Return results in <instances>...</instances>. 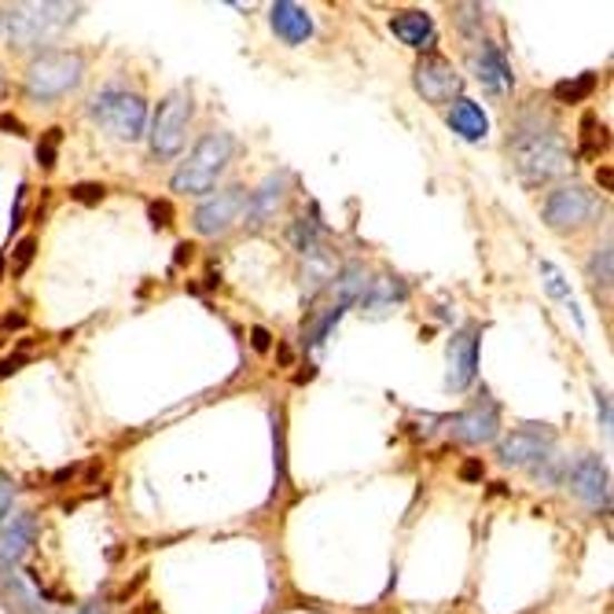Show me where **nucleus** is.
<instances>
[{
	"mask_svg": "<svg viewBox=\"0 0 614 614\" xmlns=\"http://www.w3.org/2000/svg\"><path fill=\"white\" fill-rule=\"evenodd\" d=\"M508 148L515 170H519L526 185H545V180H556L571 170V151L552 122L541 126L534 118H523L515 137L508 140Z\"/></svg>",
	"mask_w": 614,
	"mask_h": 614,
	"instance_id": "obj_1",
	"label": "nucleus"
},
{
	"mask_svg": "<svg viewBox=\"0 0 614 614\" xmlns=\"http://www.w3.org/2000/svg\"><path fill=\"white\" fill-rule=\"evenodd\" d=\"M232 137L221 129L207 132L196 148L188 151V159L177 166L174 174V191H180V196H202V191H210L214 185H218V177L225 174V166L232 162Z\"/></svg>",
	"mask_w": 614,
	"mask_h": 614,
	"instance_id": "obj_2",
	"label": "nucleus"
},
{
	"mask_svg": "<svg viewBox=\"0 0 614 614\" xmlns=\"http://www.w3.org/2000/svg\"><path fill=\"white\" fill-rule=\"evenodd\" d=\"M78 16V4H16L8 11L4 30L11 44L19 48H33V44H48L59 30L70 27V19Z\"/></svg>",
	"mask_w": 614,
	"mask_h": 614,
	"instance_id": "obj_3",
	"label": "nucleus"
},
{
	"mask_svg": "<svg viewBox=\"0 0 614 614\" xmlns=\"http://www.w3.org/2000/svg\"><path fill=\"white\" fill-rule=\"evenodd\" d=\"M81 75H86V59L78 52H44L27 67V96L41 103L59 100L81 86Z\"/></svg>",
	"mask_w": 614,
	"mask_h": 614,
	"instance_id": "obj_4",
	"label": "nucleus"
},
{
	"mask_svg": "<svg viewBox=\"0 0 614 614\" xmlns=\"http://www.w3.org/2000/svg\"><path fill=\"white\" fill-rule=\"evenodd\" d=\"M89 111L103 129H111L118 140H129V143L140 140L143 126H148V103H143L137 92H126V89L96 92Z\"/></svg>",
	"mask_w": 614,
	"mask_h": 614,
	"instance_id": "obj_5",
	"label": "nucleus"
},
{
	"mask_svg": "<svg viewBox=\"0 0 614 614\" xmlns=\"http://www.w3.org/2000/svg\"><path fill=\"white\" fill-rule=\"evenodd\" d=\"M191 118V96L188 92H170L159 103V111L151 118V155L155 159H174L185 148V132Z\"/></svg>",
	"mask_w": 614,
	"mask_h": 614,
	"instance_id": "obj_6",
	"label": "nucleus"
},
{
	"mask_svg": "<svg viewBox=\"0 0 614 614\" xmlns=\"http://www.w3.org/2000/svg\"><path fill=\"white\" fill-rule=\"evenodd\" d=\"M545 225L556 232H574V228L588 225L600 214V199L582 185H563L556 191H548L545 199Z\"/></svg>",
	"mask_w": 614,
	"mask_h": 614,
	"instance_id": "obj_7",
	"label": "nucleus"
},
{
	"mask_svg": "<svg viewBox=\"0 0 614 614\" xmlns=\"http://www.w3.org/2000/svg\"><path fill=\"white\" fill-rule=\"evenodd\" d=\"M247 188H221V191H214L210 199H202L199 207H196V232L199 236H225L228 228H236L239 221L247 218Z\"/></svg>",
	"mask_w": 614,
	"mask_h": 614,
	"instance_id": "obj_8",
	"label": "nucleus"
},
{
	"mask_svg": "<svg viewBox=\"0 0 614 614\" xmlns=\"http://www.w3.org/2000/svg\"><path fill=\"white\" fill-rule=\"evenodd\" d=\"M413 86L427 103H453V100H460L464 78H460V70L449 63V59L424 56L413 70Z\"/></svg>",
	"mask_w": 614,
	"mask_h": 614,
	"instance_id": "obj_9",
	"label": "nucleus"
},
{
	"mask_svg": "<svg viewBox=\"0 0 614 614\" xmlns=\"http://www.w3.org/2000/svg\"><path fill=\"white\" fill-rule=\"evenodd\" d=\"M552 445H556V430L545 424H526L501 442L497 456H501V464H508V467H534L537 460H545L552 453Z\"/></svg>",
	"mask_w": 614,
	"mask_h": 614,
	"instance_id": "obj_10",
	"label": "nucleus"
},
{
	"mask_svg": "<svg viewBox=\"0 0 614 614\" xmlns=\"http://www.w3.org/2000/svg\"><path fill=\"white\" fill-rule=\"evenodd\" d=\"M567 483L577 501H585L588 508H607L611 504V475L600 456L582 453L577 460L567 467Z\"/></svg>",
	"mask_w": 614,
	"mask_h": 614,
	"instance_id": "obj_11",
	"label": "nucleus"
},
{
	"mask_svg": "<svg viewBox=\"0 0 614 614\" xmlns=\"http://www.w3.org/2000/svg\"><path fill=\"white\" fill-rule=\"evenodd\" d=\"M497 430H501V408L493 397H483V402H475L472 408H464V413L453 419V438L464 445L493 442Z\"/></svg>",
	"mask_w": 614,
	"mask_h": 614,
	"instance_id": "obj_12",
	"label": "nucleus"
},
{
	"mask_svg": "<svg viewBox=\"0 0 614 614\" xmlns=\"http://www.w3.org/2000/svg\"><path fill=\"white\" fill-rule=\"evenodd\" d=\"M475 372H478V328H464L449 339V376H445V387L467 390L475 383Z\"/></svg>",
	"mask_w": 614,
	"mask_h": 614,
	"instance_id": "obj_13",
	"label": "nucleus"
},
{
	"mask_svg": "<svg viewBox=\"0 0 614 614\" xmlns=\"http://www.w3.org/2000/svg\"><path fill=\"white\" fill-rule=\"evenodd\" d=\"M408 303V284L394 273H379L376 280H368L365 295H360V313L368 317H387L397 306Z\"/></svg>",
	"mask_w": 614,
	"mask_h": 614,
	"instance_id": "obj_14",
	"label": "nucleus"
},
{
	"mask_svg": "<svg viewBox=\"0 0 614 614\" xmlns=\"http://www.w3.org/2000/svg\"><path fill=\"white\" fill-rule=\"evenodd\" d=\"M33 537H38V519H33L30 512L11 515L4 529H0V567H11V563H19L27 556Z\"/></svg>",
	"mask_w": 614,
	"mask_h": 614,
	"instance_id": "obj_15",
	"label": "nucleus"
},
{
	"mask_svg": "<svg viewBox=\"0 0 614 614\" xmlns=\"http://www.w3.org/2000/svg\"><path fill=\"white\" fill-rule=\"evenodd\" d=\"M472 70H475V78L483 81L486 92H493V96L512 92V67H508V59H504V52L497 44L478 48V52L472 56Z\"/></svg>",
	"mask_w": 614,
	"mask_h": 614,
	"instance_id": "obj_16",
	"label": "nucleus"
},
{
	"mask_svg": "<svg viewBox=\"0 0 614 614\" xmlns=\"http://www.w3.org/2000/svg\"><path fill=\"white\" fill-rule=\"evenodd\" d=\"M269 19H273V30L280 33L287 44H306L313 38L309 11L303 4H295V0H276L273 11H269Z\"/></svg>",
	"mask_w": 614,
	"mask_h": 614,
	"instance_id": "obj_17",
	"label": "nucleus"
},
{
	"mask_svg": "<svg viewBox=\"0 0 614 614\" xmlns=\"http://www.w3.org/2000/svg\"><path fill=\"white\" fill-rule=\"evenodd\" d=\"M390 30H394V38L402 41V44H408V48H430L435 44V19L427 16V11H402V16H394L390 19Z\"/></svg>",
	"mask_w": 614,
	"mask_h": 614,
	"instance_id": "obj_18",
	"label": "nucleus"
},
{
	"mask_svg": "<svg viewBox=\"0 0 614 614\" xmlns=\"http://www.w3.org/2000/svg\"><path fill=\"white\" fill-rule=\"evenodd\" d=\"M284 196H287V177H284V174L265 177L261 188L250 191V199H247V218L255 221V225H261L265 218H273V214L284 207Z\"/></svg>",
	"mask_w": 614,
	"mask_h": 614,
	"instance_id": "obj_19",
	"label": "nucleus"
},
{
	"mask_svg": "<svg viewBox=\"0 0 614 614\" xmlns=\"http://www.w3.org/2000/svg\"><path fill=\"white\" fill-rule=\"evenodd\" d=\"M449 126H453V132H460L464 140H483L489 132V118L475 100H464L460 96V100L449 107Z\"/></svg>",
	"mask_w": 614,
	"mask_h": 614,
	"instance_id": "obj_20",
	"label": "nucleus"
},
{
	"mask_svg": "<svg viewBox=\"0 0 614 614\" xmlns=\"http://www.w3.org/2000/svg\"><path fill=\"white\" fill-rule=\"evenodd\" d=\"M365 287H368V273H365V265L360 261H350V265H343V273L331 280V291H335V306H354L360 303V295H365Z\"/></svg>",
	"mask_w": 614,
	"mask_h": 614,
	"instance_id": "obj_21",
	"label": "nucleus"
},
{
	"mask_svg": "<svg viewBox=\"0 0 614 614\" xmlns=\"http://www.w3.org/2000/svg\"><path fill=\"white\" fill-rule=\"evenodd\" d=\"M588 280H593L596 287H611L614 280V255H611V239H604L596 250H593V258H588Z\"/></svg>",
	"mask_w": 614,
	"mask_h": 614,
	"instance_id": "obj_22",
	"label": "nucleus"
},
{
	"mask_svg": "<svg viewBox=\"0 0 614 614\" xmlns=\"http://www.w3.org/2000/svg\"><path fill=\"white\" fill-rule=\"evenodd\" d=\"M303 280L306 284V295H317L324 284H331L335 280V269H331V261L324 258V250H317V255H309L306 258V273H303Z\"/></svg>",
	"mask_w": 614,
	"mask_h": 614,
	"instance_id": "obj_23",
	"label": "nucleus"
},
{
	"mask_svg": "<svg viewBox=\"0 0 614 614\" xmlns=\"http://www.w3.org/2000/svg\"><path fill=\"white\" fill-rule=\"evenodd\" d=\"M541 276H545L548 295H552V298H559V303H567V306H571V313H574V320L582 324V313H577L571 287H567V280H563V273L556 269V265H552V261H541Z\"/></svg>",
	"mask_w": 614,
	"mask_h": 614,
	"instance_id": "obj_24",
	"label": "nucleus"
},
{
	"mask_svg": "<svg viewBox=\"0 0 614 614\" xmlns=\"http://www.w3.org/2000/svg\"><path fill=\"white\" fill-rule=\"evenodd\" d=\"M593 89H596V75H582L574 81H559V86L552 89V96H556L559 103H582L593 96Z\"/></svg>",
	"mask_w": 614,
	"mask_h": 614,
	"instance_id": "obj_25",
	"label": "nucleus"
},
{
	"mask_svg": "<svg viewBox=\"0 0 614 614\" xmlns=\"http://www.w3.org/2000/svg\"><path fill=\"white\" fill-rule=\"evenodd\" d=\"M291 244L303 250V255L309 258V255H317L320 250V225L313 221V218H298L295 225H291Z\"/></svg>",
	"mask_w": 614,
	"mask_h": 614,
	"instance_id": "obj_26",
	"label": "nucleus"
},
{
	"mask_svg": "<svg viewBox=\"0 0 614 614\" xmlns=\"http://www.w3.org/2000/svg\"><path fill=\"white\" fill-rule=\"evenodd\" d=\"M343 306H331V309H324L320 313V317L317 320H313L309 324V331H306V339H309V346H320L324 339H328V335H331V328H335V324H339L343 320Z\"/></svg>",
	"mask_w": 614,
	"mask_h": 614,
	"instance_id": "obj_27",
	"label": "nucleus"
},
{
	"mask_svg": "<svg viewBox=\"0 0 614 614\" xmlns=\"http://www.w3.org/2000/svg\"><path fill=\"white\" fill-rule=\"evenodd\" d=\"M529 472H534L541 483H559V478L567 475V464H563L556 453H548L545 460H537L534 467H529Z\"/></svg>",
	"mask_w": 614,
	"mask_h": 614,
	"instance_id": "obj_28",
	"label": "nucleus"
},
{
	"mask_svg": "<svg viewBox=\"0 0 614 614\" xmlns=\"http://www.w3.org/2000/svg\"><path fill=\"white\" fill-rule=\"evenodd\" d=\"M582 129H585V143H582V151L588 155V159H593V155H600V148H604V143H607L604 126L596 129V118H585Z\"/></svg>",
	"mask_w": 614,
	"mask_h": 614,
	"instance_id": "obj_29",
	"label": "nucleus"
},
{
	"mask_svg": "<svg viewBox=\"0 0 614 614\" xmlns=\"http://www.w3.org/2000/svg\"><path fill=\"white\" fill-rule=\"evenodd\" d=\"M59 140H63V132H59V129H48V137L38 143V162L44 166V170H52V166H56V148H59Z\"/></svg>",
	"mask_w": 614,
	"mask_h": 614,
	"instance_id": "obj_30",
	"label": "nucleus"
},
{
	"mask_svg": "<svg viewBox=\"0 0 614 614\" xmlns=\"http://www.w3.org/2000/svg\"><path fill=\"white\" fill-rule=\"evenodd\" d=\"M483 4H456V22H460V30L464 33H472L478 22H483Z\"/></svg>",
	"mask_w": 614,
	"mask_h": 614,
	"instance_id": "obj_31",
	"label": "nucleus"
},
{
	"mask_svg": "<svg viewBox=\"0 0 614 614\" xmlns=\"http://www.w3.org/2000/svg\"><path fill=\"white\" fill-rule=\"evenodd\" d=\"M103 185H75L70 188V196H75L78 202H100L103 199Z\"/></svg>",
	"mask_w": 614,
	"mask_h": 614,
	"instance_id": "obj_32",
	"label": "nucleus"
},
{
	"mask_svg": "<svg viewBox=\"0 0 614 614\" xmlns=\"http://www.w3.org/2000/svg\"><path fill=\"white\" fill-rule=\"evenodd\" d=\"M33 247H38V244H33V239H22V244H19V250H16V273H22V269H27V265H30Z\"/></svg>",
	"mask_w": 614,
	"mask_h": 614,
	"instance_id": "obj_33",
	"label": "nucleus"
},
{
	"mask_svg": "<svg viewBox=\"0 0 614 614\" xmlns=\"http://www.w3.org/2000/svg\"><path fill=\"white\" fill-rule=\"evenodd\" d=\"M250 339H255V350H258V354H269V350H273V335L265 331V328H255V331H250Z\"/></svg>",
	"mask_w": 614,
	"mask_h": 614,
	"instance_id": "obj_34",
	"label": "nucleus"
},
{
	"mask_svg": "<svg viewBox=\"0 0 614 614\" xmlns=\"http://www.w3.org/2000/svg\"><path fill=\"white\" fill-rule=\"evenodd\" d=\"M11 512V483H0V523L8 519Z\"/></svg>",
	"mask_w": 614,
	"mask_h": 614,
	"instance_id": "obj_35",
	"label": "nucleus"
},
{
	"mask_svg": "<svg viewBox=\"0 0 614 614\" xmlns=\"http://www.w3.org/2000/svg\"><path fill=\"white\" fill-rule=\"evenodd\" d=\"M170 202H155L151 207V218H155V225H170Z\"/></svg>",
	"mask_w": 614,
	"mask_h": 614,
	"instance_id": "obj_36",
	"label": "nucleus"
},
{
	"mask_svg": "<svg viewBox=\"0 0 614 614\" xmlns=\"http://www.w3.org/2000/svg\"><path fill=\"white\" fill-rule=\"evenodd\" d=\"M596 408H600V419H604V430H611V402H607V394L596 390Z\"/></svg>",
	"mask_w": 614,
	"mask_h": 614,
	"instance_id": "obj_37",
	"label": "nucleus"
},
{
	"mask_svg": "<svg viewBox=\"0 0 614 614\" xmlns=\"http://www.w3.org/2000/svg\"><path fill=\"white\" fill-rule=\"evenodd\" d=\"M460 478H467V483H475V478H483V464H478V460H467V464L460 467Z\"/></svg>",
	"mask_w": 614,
	"mask_h": 614,
	"instance_id": "obj_38",
	"label": "nucleus"
},
{
	"mask_svg": "<svg viewBox=\"0 0 614 614\" xmlns=\"http://www.w3.org/2000/svg\"><path fill=\"white\" fill-rule=\"evenodd\" d=\"M8 328H22V317H11V313H8V317L0 320V343H4V331Z\"/></svg>",
	"mask_w": 614,
	"mask_h": 614,
	"instance_id": "obj_39",
	"label": "nucleus"
},
{
	"mask_svg": "<svg viewBox=\"0 0 614 614\" xmlns=\"http://www.w3.org/2000/svg\"><path fill=\"white\" fill-rule=\"evenodd\" d=\"M70 614H107L103 604H81L78 611H70Z\"/></svg>",
	"mask_w": 614,
	"mask_h": 614,
	"instance_id": "obj_40",
	"label": "nucleus"
},
{
	"mask_svg": "<svg viewBox=\"0 0 614 614\" xmlns=\"http://www.w3.org/2000/svg\"><path fill=\"white\" fill-rule=\"evenodd\" d=\"M16 368H19V360H4V365H0V376H11Z\"/></svg>",
	"mask_w": 614,
	"mask_h": 614,
	"instance_id": "obj_41",
	"label": "nucleus"
},
{
	"mask_svg": "<svg viewBox=\"0 0 614 614\" xmlns=\"http://www.w3.org/2000/svg\"><path fill=\"white\" fill-rule=\"evenodd\" d=\"M0 273H4V261H0Z\"/></svg>",
	"mask_w": 614,
	"mask_h": 614,
	"instance_id": "obj_42",
	"label": "nucleus"
}]
</instances>
